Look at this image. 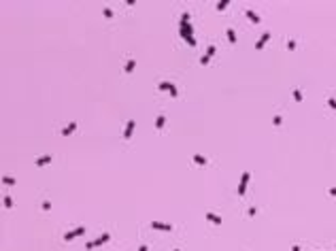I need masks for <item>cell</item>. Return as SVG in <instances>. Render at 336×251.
<instances>
[{
  "label": "cell",
  "mask_w": 336,
  "mask_h": 251,
  "mask_svg": "<svg viewBox=\"0 0 336 251\" xmlns=\"http://www.w3.org/2000/svg\"><path fill=\"white\" fill-rule=\"evenodd\" d=\"M189 13H183V17H181V24H179V30H181V36L187 41V45H196V39H194V28H192V24H189Z\"/></svg>",
  "instance_id": "6da1fadb"
},
{
  "label": "cell",
  "mask_w": 336,
  "mask_h": 251,
  "mask_svg": "<svg viewBox=\"0 0 336 251\" xmlns=\"http://www.w3.org/2000/svg\"><path fill=\"white\" fill-rule=\"evenodd\" d=\"M158 90H162V92H168L172 98H177L179 96V90L175 87V83H170V81H160L158 83Z\"/></svg>",
  "instance_id": "7a4b0ae2"
},
{
  "label": "cell",
  "mask_w": 336,
  "mask_h": 251,
  "mask_svg": "<svg viewBox=\"0 0 336 251\" xmlns=\"http://www.w3.org/2000/svg\"><path fill=\"white\" fill-rule=\"evenodd\" d=\"M83 232H85V228H83V226H79V228H75V230H70V232H66V234H64V241H66V243H70L72 238L81 236Z\"/></svg>",
  "instance_id": "3957f363"
},
{
  "label": "cell",
  "mask_w": 336,
  "mask_h": 251,
  "mask_svg": "<svg viewBox=\"0 0 336 251\" xmlns=\"http://www.w3.org/2000/svg\"><path fill=\"white\" fill-rule=\"evenodd\" d=\"M249 179H251V174H249V172H243V179H240V185H238V196H245V192H247V183H249Z\"/></svg>",
  "instance_id": "277c9868"
},
{
  "label": "cell",
  "mask_w": 336,
  "mask_h": 251,
  "mask_svg": "<svg viewBox=\"0 0 336 251\" xmlns=\"http://www.w3.org/2000/svg\"><path fill=\"white\" fill-rule=\"evenodd\" d=\"M134 126H136V121H134V119H130V121L126 123V130H123V138H126V140H130V138H132Z\"/></svg>",
  "instance_id": "5b68a950"
},
{
  "label": "cell",
  "mask_w": 336,
  "mask_h": 251,
  "mask_svg": "<svg viewBox=\"0 0 336 251\" xmlns=\"http://www.w3.org/2000/svg\"><path fill=\"white\" fill-rule=\"evenodd\" d=\"M151 228H153V230H164V232H170L172 230L170 223H162V221H151Z\"/></svg>",
  "instance_id": "8992f818"
},
{
  "label": "cell",
  "mask_w": 336,
  "mask_h": 251,
  "mask_svg": "<svg viewBox=\"0 0 336 251\" xmlns=\"http://www.w3.org/2000/svg\"><path fill=\"white\" fill-rule=\"evenodd\" d=\"M75 128H77V121H70V123L66 126V128L62 130V136H70V134L75 132Z\"/></svg>",
  "instance_id": "52a82bcc"
},
{
  "label": "cell",
  "mask_w": 336,
  "mask_h": 251,
  "mask_svg": "<svg viewBox=\"0 0 336 251\" xmlns=\"http://www.w3.org/2000/svg\"><path fill=\"white\" fill-rule=\"evenodd\" d=\"M268 41H270V34H268V32H266V34H262V39H259V41L255 43V49H257V51H259V49H262L264 45H266Z\"/></svg>",
  "instance_id": "ba28073f"
},
{
  "label": "cell",
  "mask_w": 336,
  "mask_h": 251,
  "mask_svg": "<svg viewBox=\"0 0 336 251\" xmlns=\"http://www.w3.org/2000/svg\"><path fill=\"white\" fill-rule=\"evenodd\" d=\"M247 17L251 19V24H259V15L255 13V11H251V9H247Z\"/></svg>",
  "instance_id": "9c48e42d"
},
{
  "label": "cell",
  "mask_w": 336,
  "mask_h": 251,
  "mask_svg": "<svg viewBox=\"0 0 336 251\" xmlns=\"http://www.w3.org/2000/svg\"><path fill=\"white\" fill-rule=\"evenodd\" d=\"M207 219H209V221H213V223H217V226H221V217H219V215H215V213H207Z\"/></svg>",
  "instance_id": "30bf717a"
},
{
  "label": "cell",
  "mask_w": 336,
  "mask_h": 251,
  "mask_svg": "<svg viewBox=\"0 0 336 251\" xmlns=\"http://www.w3.org/2000/svg\"><path fill=\"white\" fill-rule=\"evenodd\" d=\"M194 162H196V164H200V166H207L209 164V160H207V157H204V155H194Z\"/></svg>",
  "instance_id": "8fae6325"
},
{
  "label": "cell",
  "mask_w": 336,
  "mask_h": 251,
  "mask_svg": "<svg viewBox=\"0 0 336 251\" xmlns=\"http://www.w3.org/2000/svg\"><path fill=\"white\" fill-rule=\"evenodd\" d=\"M100 245H104V241H102V238H96V241H89L85 247H87V249H94V247H100Z\"/></svg>",
  "instance_id": "7c38bea8"
},
{
  "label": "cell",
  "mask_w": 336,
  "mask_h": 251,
  "mask_svg": "<svg viewBox=\"0 0 336 251\" xmlns=\"http://www.w3.org/2000/svg\"><path fill=\"white\" fill-rule=\"evenodd\" d=\"M164 123H166V117H164V115H158V117H155V128H158V130L164 128Z\"/></svg>",
  "instance_id": "4fadbf2b"
},
{
  "label": "cell",
  "mask_w": 336,
  "mask_h": 251,
  "mask_svg": "<svg viewBox=\"0 0 336 251\" xmlns=\"http://www.w3.org/2000/svg\"><path fill=\"white\" fill-rule=\"evenodd\" d=\"M49 162H51V155H43V157L36 160V166H45V164H49Z\"/></svg>",
  "instance_id": "5bb4252c"
},
{
  "label": "cell",
  "mask_w": 336,
  "mask_h": 251,
  "mask_svg": "<svg viewBox=\"0 0 336 251\" xmlns=\"http://www.w3.org/2000/svg\"><path fill=\"white\" fill-rule=\"evenodd\" d=\"M226 34H228V41H230L232 45H234V43H236V32L232 30V28H228V30H226Z\"/></svg>",
  "instance_id": "9a60e30c"
},
{
  "label": "cell",
  "mask_w": 336,
  "mask_h": 251,
  "mask_svg": "<svg viewBox=\"0 0 336 251\" xmlns=\"http://www.w3.org/2000/svg\"><path fill=\"white\" fill-rule=\"evenodd\" d=\"M134 68H136V62H134V60H128V62H126V68H123V70H126V73H132Z\"/></svg>",
  "instance_id": "2e32d148"
},
{
  "label": "cell",
  "mask_w": 336,
  "mask_h": 251,
  "mask_svg": "<svg viewBox=\"0 0 336 251\" xmlns=\"http://www.w3.org/2000/svg\"><path fill=\"white\" fill-rule=\"evenodd\" d=\"M4 209H13V200H11V196H4Z\"/></svg>",
  "instance_id": "e0dca14e"
},
{
  "label": "cell",
  "mask_w": 336,
  "mask_h": 251,
  "mask_svg": "<svg viewBox=\"0 0 336 251\" xmlns=\"http://www.w3.org/2000/svg\"><path fill=\"white\" fill-rule=\"evenodd\" d=\"M228 0H221V2H217V11H226V7H228Z\"/></svg>",
  "instance_id": "ac0fdd59"
},
{
  "label": "cell",
  "mask_w": 336,
  "mask_h": 251,
  "mask_svg": "<svg viewBox=\"0 0 336 251\" xmlns=\"http://www.w3.org/2000/svg\"><path fill=\"white\" fill-rule=\"evenodd\" d=\"M102 15H104V17H106V19H111V17H113V11H111L109 7H106L104 11H102Z\"/></svg>",
  "instance_id": "d6986e66"
},
{
  "label": "cell",
  "mask_w": 336,
  "mask_h": 251,
  "mask_svg": "<svg viewBox=\"0 0 336 251\" xmlns=\"http://www.w3.org/2000/svg\"><path fill=\"white\" fill-rule=\"evenodd\" d=\"M2 181L7 183V185H15V179H13V177H2Z\"/></svg>",
  "instance_id": "ffe728a7"
},
{
  "label": "cell",
  "mask_w": 336,
  "mask_h": 251,
  "mask_svg": "<svg viewBox=\"0 0 336 251\" xmlns=\"http://www.w3.org/2000/svg\"><path fill=\"white\" fill-rule=\"evenodd\" d=\"M209 56H202V58H200V66H207V64H209Z\"/></svg>",
  "instance_id": "44dd1931"
},
{
  "label": "cell",
  "mask_w": 336,
  "mask_h": 251,
  "mask_svg": "<svg viewBox=\"0 0 336 251\" xmlns=\"http://www.w3.org/2000/svg\"><path fill=\"white\" fill-rule=\"evenodd\" d=\"M207 56H209V58H213V56H215V47H213V45H209V49H207Z\"/></svg>",
  "instance_id": "7402d4cb"
},
{
  "label": "cell",
  "mask_w": 336,
  "mask_h": 251,
  "mask_svg": "<svg viewBox=\"0 0 336 251\" xmlns=\"http://www.w3.org/2000/svg\"><path fill=\"white\" fill-rule=\"evenodd\" d=\"M294 98L300 102V100H302V92H300V90H294Z\"/></svg>",
  "instance_id": "603a6c76"
},
{
  "label": "cell",
  "mask_w": 336,
  "mask_h": 251,
  "mask_svg": "<svg viewBox=\"0 0 336 251\" xmlns=\"http://www.w3.org/2000/svg\"><path fill=\"white\" fill-rule=\"evenodd\" d=\"M287 49H289V51H294V49H296V41H289V43H287Z\"/></svg>",
  "instance_id": "cb8c5ba5"
},
{
  "label": "cell",
  "mask_w": 336,
  "mask_h": 251,
  "mask_svg": "<svg viewBox=\"0 0 336 251\" xmlns=\"http://www.w3.org/2000/svg\"><path fill=\"white\" fill-rule=\"evenodd\" d=\"M41 209H43V211H49V209H51V202H43Z\"/></svg>",
  "instance_id": "d4e9b609"
},
{
  "label": "cell",
  "mask_w": 336,
  "mask_h": 251,
  "mask_svg": "<svg viewBox=\"0 0 336 251\" xmlns=\"http://www.w3.org/2000/svg\"><path fill=\"white\" fill-rule=\"evenodd\" d=\"M328 107H332L334 111H336V100H334V98H330V100H328Z\"/></svg>",
  "instance_id": "484cf974"
},
{
  "label": "cell",
  "mask_w": 336,
  "mask_h": 251,
  "mask_svg": "<svg viewBox=\"0 0 336 251\" xmlns=\"http://www.w3.org/2000/svg\"><path fill=\"white\" fill-rule=\"evenodd\" d=\"M272 123H274V126H281V117L274 115V117H272Z\"/></svg>",
  "instance_id": "4316f807"
},
{
  "label": "cell",
  "mask_w": 336,
  "mask_h": 251,
  "mask_svg": "<svg viewBox=\"0 0 336 251\" xmlns=\"http://www.w3.org/2000/svg\"><path fill=\"white\" fill-rule=\"evenodd\" d=\"M100 238H102V241H104V243H109V241H111V234H106V232H104V234H102Z\"/></svg>",
  "instance_id": "83f0119b"
},
{
  "label": "cell",
  "mask_w": 336,
  "mask_h": 251,
  "mask_svg": "<svg viewBox=\"0 0 336 251\" xmlns=\"http://www.w3.org/2000/svg\"><path fill=\"white\" fill-rule=\"evenodd\" d=\"M291 251H300V245H291Z\"/></svg>",
  "instance_id": "f1b7e54d"
},
{
  "label": "cell",
  "mask_w": 336,
  "mask_h": 251,
  "mask_svg": "<svg viewBox=\"0 0 336 251\" xmlns=\"http://www.w3.org/2000/svg\"><path fill=\"white\" fill-rule=\"evenodd\" d=\"M147 249H149V247H147V245H143V247H140L138 251H147Z\"/></svg>",
  "instance_id": "f546056e"
},
{
  "label": "cell",
  "mask_w": 336,
  "mask_h": 251,
  "mask_svg": "<svg viewBox=\"0 0 336 251\" xmlns=\"http://www.w3.org/2000/svg\"><path fill=\"white\" fill-rule=\"evenodd\" d=\"M330 194H332V196H336V187H332V189H330Z\"/></svg>",
  "instance_id": "4dcf8cb0"
},
{
  "label": "cell",
  "mask_w": 336,
  "mask_h": 251,
  "mask_svg": "<svg viewBox=\"0 0 336 251\" xmlns=\"http://www.w3.org/2000/svg\"><path fill=\"white\" fill-rule=\"evenodd\" d=\"M175 251H181V249H175Z\"/></svg>",
  "instance_id": "1f68e13d"
}]
</instances>
